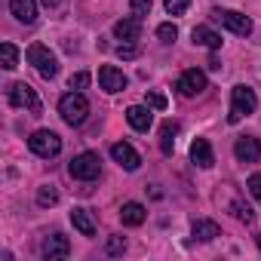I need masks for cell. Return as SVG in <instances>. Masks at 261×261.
<instances>
[{"instance_id": "cell-1", "label": "cell", "mask_w": 261, "mask_h": 261, "mask_svg": "<svg viewBox=\"0 0 261 261\" xmlns=\"http://www.w3.org/2000/svg\"><path fill=\"white\" fill-rule=\"evenodd\" d=\"M255 108H258L255 89H249V86H233V89H230V114H227V123H240V120L249 117Z\"/></svg>"}, {"instance_id": "cell-2", "label": "cell", "mask_w": 261, "mask_h": 261, "mask_svg": "<svg viewBox=\"0 0 261 261\" xmlns=\"http://www.w3.org/2000/svg\"><path fill=\"white\" fill-rule=\"evenodd\" d=\"M25 59H28V65H34V71H37L40 77H46V80H53V77L59 74V59H56L43 43H31L28 53H25Z\"/></svg>"}, {"instance_id": "cell-3", "label": "cell", "mask_w": 261, "mask_h": 261, "mask_svg": "<svg viewBox=\"0 0 261 261\" xmlns=\"http://www.w3.org/2000/svg\"><path fill=\"white\" fill-rule=\"evenodd\" d=\"M59 114L65 117L68 126H80V123L89 117V101H86V95H80V92H68V95H62V101H59Z\"/></svg>"}, {"instance_id": "cell-4", "label": "cell", "mask_w": 261, "mask_h": 261, "mask_svg": "<svg viewBox=\"0 0 261 261\" xmlns=\"http://www.w3.org/2000/svg\"><path fill=\"white\" fill-rule=\"evenodd\" d=\"M68 172H71V178H77V181H92V178L101 175V160H98V154L83 151V154H77V157L71 160Z\"/></svg>"}, {"instance_id": "cell-5", "label": "cell", "mask_w": 261, "mask_h": 261, "mask_svg": "<svg viewBox=\"0 0 261 261\" xmlns=\"http://www.w3.org/2000/svg\"><path fill=\"white\" fill-rule=\"evenodd\" d=\"M10 101L16 105V108H25L28 114H40L43 111V101H40V95H37V89L31 86V83H13L10 86Z\"/></svg>"}, {"instance_id": "cell-6", "label": "cell", "mask_w": 261, "mask_h": 261, "mask_svg": "<svg viewBox=\"0 0 261 261\" xmlns=\"http://www.w3.org/2000/svg\"><path fill=\"white\" fill-rule=\"evenodd\" d=\"M28 148L37 154V157H56L59 151H62V139L53 133V129H37V133L28 139Z\"/></svg>"}, {"instance_id": "cell-7", "label": "cell", "mask_w": 261, "mask_h": 261, "mask_svg": "<svg viewBox=\"0 0 261 261\" xmlns=\"http://www.w3.org/2000/svg\"><path fill=\"white\" fill-rule=\"evenodd\" d=\"M212 19H215V22H221L227 31L240 34V37L252 34V19H246V16H243V13H237V10H212Z\"/></svg>"}, {"instance_id": "cell-8", "label": "cell", "mask_w": 261, "mask_h": 261, "mask_svg": "<svg viewBox=\"0 0 261 261\" xmlns=\"http://www.w3.org/2000/svg\"><path fill=\"white\" fill-rule=\"evenodd\" d=\"M206 89V74L200 71V68H191V71H185L181 77H178V92L185 95V98H194V95H200Z\"/></svg>"}, {"instance_id": "cell-9", "label": "cell", "mask_w": 261, "mask_h": 261, "mask_svg": "<svg viewBox=\"0 0 261 261\" xmlns=\"http://www.w3.org/2000/svg\"><path fill=\"white\" fill-rule=\"evenodd\" d=\"M111 157L123 166V169H129V172H136L139 166H142V157H139V151L129 145V142H117V145H111Z\"/></svg>"}, {"instance_id": "cell-10", "label": "cell", "mask_w": 261, "mask_h": 261, "mask_svg": "<svg viewBox=\"0 0 261 261\" xmlns=\"http://www.w3.org/2000/svg\"><path fill=\"white\" fill-rule=\"evenodd\" d=\"M233 154H237V160H240V163H258V160H261V145H258V139L243 136V139H237Z\"/></svg>"}, {"instance_id": "cell-11", "label": "cell", "mask_w": 261, "mask_h": 261, "mask_svg": "<svg viewBox=\"0 0 261 261\" xmlns=\"http://www.w3.org/2000/svg\"><path fill=\"white\" fill-rule=\"evenodd\" d=\"M114 37L123 40V43H136V40L142 37V19H139V16H133V19H120V22L114 25Z\"/></svg>"}, {"instance_id": "cell-12", "label": "cell", "mask_w": 261, "mask_h": 261, "mask_svg": "<svg viewBox=\"0 0 261 261\" xmlns=\"http://www.w3.org/2000/svg\"><path fill=\"white\" fill-rule=\"evenodd\" d=\"M98 83H101L105 92H123V89H126V74L117 71L114 65H105V68L98 71Z\"/></svg>"}, {"instance_id": "cell-13", "label": "cell", "mask_w": 261, "mask_h": 261, "mask_svg": "<svg viewBox=\"0 0 261 261\" xmlns=\"http://www.w3.org/2000/svg\"><path fill=\"white\" fill-rule=\"evenodd\" d=\"M68 255H71V243H68V237L53 233V237L43 240V258L56 261V258H68Z\"/></svg>"}, {"instance_id": "cell-14", "label": "cell", "mask_w": 261, "mask_h": 261, "mask_svg": "<svg viewBox=\"0 0 261 261\" xmlns=\"http://www.w3.org/2000/svg\"><path fill=\"white\" fill-rule=\"evenodd\" d=\"M10 13L22 25H34L37 22V0H10Z\"/></svg>"}, {"instance_id": "cell-15", "label": "cell", "mask_w": 261, "mask_h": 261, "mask_svg": "<svg viewBox=\"0 0 261 261\" xmlns=\"http://www.w3.org/2000/svg\"><path fill=\"white\" fill-rule=\"evenodd\" d=\"M126 120H129V126H133V129H139V133H148L151 123H154V114L148 108H142V105H133V108L126 111Z\"/></svg>"}, {"instance_id": "cell-16", "label": "cell", "mask_w": 261, "mask_h": 261, "mask_svg": "<svg viewBox=\"0 0 261 261\" xmlns=\"http://www.w3.org/2000/svg\"><path fill=\"white\" fill-rule=\"evenodd\" d=\"M191 160H194L200 169H209V166L215 163V157H212V145H209L206 139H197V142L191 145Z\"/></svg>"}, {"instance_id": "cell-17", "label": "cell", "mask_w": 261, "mask_h": 261, "mask_svg": "<svg viewBox=\"0 0 261 261\" xmlns=\"http://www.w3.org/2000/svg\"><path fill=\"white\" fill-rule=\"evenodd\" d=\"M191 233H194V240H203V243H209V240L221 237V227H218L215 221H209V218H200V221H194Z\"/></svg>"}, {"instance_id": "cell-18", "label": "cell", "mask_w": 261, "mask_h": 261, "mask_svg": "<svg viewBox=\"0 0 261 261\" xmlns=\"http://www.w3.org/2000/svg\"><path fill=\"white\" fill-rule=\"evenodd\" d=\"M120 218H123V224H129V227H139V224L148 218V212H145L142 203H126V206L120 209Z\"/></svg>"}, {"instance_id": "cell-19", "label": "cell", "mask_w": 261, "mask_h": 261, "mask_svg": "<svg viewBox=\"0 0 261 261\" xmlns=\"http://www.w3.org/2000/svg\"><path fill=\"white\" fill-rule=\"evenodd\" d=\"M191 37H194L197 46H206V49H218V46H221V37H218L212 28H206V25H197Z\"/></svg>"}, {"instance_id": "cell-20", "label": "cell", "mask_w": 261, "mask_h": 261, "mask_svg": "<svg viewBox=\"0 0 261 261\" xmlns=\"http://www.w3.org/2000/svg\"><path fill=\"white\" fill-rule=\"evenodd\" d=\"M71 224H74L83 237H92V233H95V221H92V218H89V212H86V209H80V206H77V209H71Z\"/></svg>"}, {"instance_id": "cell-21", "label": "cell", "mask_w": 261, "mask_h": 261, "mask_svg": "<svg viewBox=\"0 0 261 261\" xmlns=\"http://www.w3.org/2000/svg\"><path fill=\"white\" fill-rule=\"evenodd\" d=\"M175 136H178V123L166 120L163 129H160V148H163V154H172V142H175Z\"/></svg>"}, {"instance_id": "cell-22", "label": "cell", "mask_w": 261, "mask_h": 261, "mask_svg": "<svg viewBox=\"0 0 261 261\" xmlns=\"http://www.w3.org/2000/svg\"><path fill=\"white\" fill-rule=\"evenodd\" d=\"M0 65H4L7 71L19 68V49H16L13 43H4V46H0Z\"/></svg>"}, {"instance_id": "cell-23", "label": "cell", "mask_w": 261, "mask_h": 261, "mask_svg": "<svg viewBox=\"0 0 261 261\" xmlns=\"http://www.w3.org/2000/svg\"><path fill=\"white\" fill-rule=\"evenodd\" d=\"M56 203H59V191H56L53 185H43V188L37 191V206L46 209V206H56Z\"/></svg>"}, {"instance_id": "cell-24", "label": "cell", "mask_w": 261, "mask_h": 261, "mask_svg": "<svg viewBox=\"0 0 261 261\" xmlns=\"http://www.w3.org/2000/svg\"><path fill=\"white\" fill-rule=\"evenodd\" d=\"M230 209H233V215H237L240 221H246V224H252V221H255V212H252V209H249L246 203L233 200V203H230Z\"/></svg>"}, {"instance_id": "cell-25", "label": "cell", "mask_w": 261, "mask_h": 261, "mask_svg": "<svg viewBox=\"0 0 261 261\" xmlns=\"http://www.w3.org/2000/svg\"><path fill=\"white\" fill-rule=\"evenodd\" d=\"M163 7H166L169 16H181V13L191 7V0H163Z\"/></svg>"}, {"instance_id": "cell-26", "label": "cell", "mask_w": 261, "mask_h": 261, "mask_svg": "<svg viewBox=\"0 0 261 261\" xmlns=\"http://www.w3.org/2000/svg\"><path fill=\"white\" fill-rule=\"evenodd\" d=\"M157 37H160V40H163V43H172V40H175V37H178V28H175V25H169V22H166V25H160V28H157Z\"/></svg>"}, {"instance_id": "cell-27", "label": "cell", "mask_w": 261, "mask_h": 261, "mask_svg": "<svg viewBox=\"0 0 261 261\" xmlns=\"http://www.w3.org/2000/svg\"><path fill=\"white\" fill-rule=\"evenodd\" d=\"M117 56L126 59V62H133V59H139V46L136 43H123V46H117Z\"/></svg>"}, {"instance_id": "cell-28", "label": "cell", "mask_w": 261, "mask_h": 261, "mask_svg": "<svg viewBox=\"0 0 261 261\" xmlns=\"http://www.w3.org/2000/svg\"><path fill=\"white\" fill-rule=\"evenodd\" d=\"M148 105H151V108H157V111H166V105H169V101H166V95H163V92H148Z\"/></svg>"}, {"instance_id": "cell-29", "label": "cell", "mask_w": 261, "mask_h": 261, "mask_svg": "<svg viewBox=\"0 0 261 261\" xmlns=\"http://www.w3.org/2000/svg\"><path fill=\"white\" fill-rule=\"evenodd\" d=\"M129 4H133V13H136L139 19L151 13V0H129Z\"/></svg>"}, {"instance_id": "cell-30", "label": "cell", "mask_w": 261, "mask_h": 261, "mask_svg": "<svg viewBox=\"0 0 261 261\" xmlns=\"http://www.w3.org/2000/svg\"><path fill=\"white\" fill-rule=\"evenodd\" d=\"M68 83H71V89H83V86H89V74L86 71H77Z\"/></svg>"}, {"instance_id": "cell-31", "label": "cell", "mask_w": 261, "mask_h": 261, "mask_svg": "<svg viewBox=\"0 0 261 261\" xmlns=\"http://www.w3.org/2000/svg\"><path fill=\"white\" fill-rule=\"evenodd\" d=\"M246 188H249V194H252V197H255V200L261 203V175H252Z\"/></svg>"}, {"instance_id": "cell-32", "label": "cell", "mask_w": 261, "mask_h": 261, "mask_svg": "<svg viewBox=\"0 0 261 261\" xmlns=\"http://www.w3.org/2000/svg\"><path fill=\"white\" fill-rule=\"evenodd\" d=\"M123 249H126V243H123V237H114V240L108 243V252H111V255H120Z\"/></svg>"}, {"instance_id": "cell-33", "label": "cell", "mask_w": 261, "mask_h": 261, "mask_svg": "<svg viewBox=\"0 0 261 261\" xmlns=\"http://www.w3.org/2000/svg\"><path fill=\"white\" fill-rule=\"evenodd\" d=\"M59 4H62V0H43V7H46V10H56Z\"/></svg>"}, {"instance_id": "cell-34", "label": "cell", "mask_w": 261, "mask_h": 261, "mask_svg": "<svg viewBox=\"0 0 261 261\" xmlns=\"http://www.w3.org/2000/svg\"><path fill=\"white\" fill-rule=\"evenodd\" d=\"M258 249H261V237H258Z\"/></svg>"}]
</instances>
